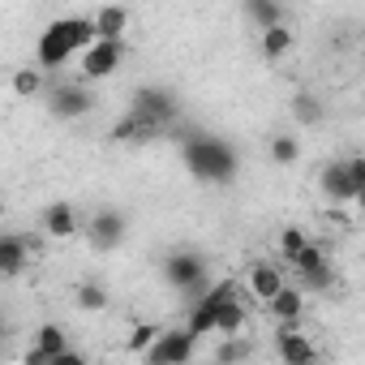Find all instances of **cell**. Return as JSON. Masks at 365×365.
<instances>
[{"label": "cell", "instance_id": "obj_25", "mask_svg": "<svg viewBox=\"0 0 365 365\" xmlns=\"http://www.w3.org/2000/svg\"><path fill=\"white\" fill-rule=\"evenodd\" d=\"M271 159H275L279 168H292V163L301 159V142H297L292 133H275V138H271Z\"/></svg>", "mask_w": 365, "mask_h": 365}, {"label": "cell", "instance_id": "obj_24", "mask_svg": "<svg viewBox=\"0 0 365 365\" xmlns=\"http://www.w3.org/2000/svg\"><path fill=\"white\" fill-rule=\"evenodd\" d=\"M159 331H163V327H155V322H138V327L129 331V339H125V352H129V356H146V348L159 339Z\"/></svg>", "mask_w": 365, "mask_h": 365}, {"label": "cell", "instance_id": "obj_27", "mask_svg": "<svg viewBox=\"0 0 365 365\" xmlns=\"http://www.w3.org/2000/svg\"><path fill=\"white\" fill-rule=\"evenodd\" d=\"M297 279H301V288H305V292H327V288L335 284V267H331V262H322V267L297 271Z\"/></svg>", "mask_w": 365, "mask_h": 365}, {"label": "cell", "instance_id": "obj_3", "mask_svg": "<svg viewBox=\"0 0 365 365\" xmlns=\"http://www.w3.org/2000/svg\"><path fill=\"white\" fill-rule=\"evenodd\" d=\"M129 108L163 138V133H172L176 125H180V99L168 91V86H155V82H146V86H133V95H129Z\"/></svg>", "mask_w": 365, "mask_h": 365}, {"label": "cell", "instance_id": "obj_28", "mask_svg": "<svg viewBox=\"0 0 365 365\" xmlns=\"http://www.w3.org/2000/svg\"><path fill=\"white\" fill-rule=\"evenodd\" d=\"M322 262H331V258H327V250H322L318 241H309V245L292 258V271H309V267H322Z\"/></svg>", "mask_w": 365, "mask_h": 365}, {"label": "cell", "instance_id": "obj_14", "mask_svg": "<svg viewBox=\"0 0 365 365\" xmlns=\"http://www.w3.org/2000/svg\"><path fill=\"white\" fill-rule=\"evenodd\" d=\"M284 284H288V279H284V267L271 262V258H258V262H250V271H245V288H250L262 305H267Z\"/></svg>", "mask_w": 365, "mask_h": 365}, {"label": "cell", "instance_id": "obj_13", "mask_svg": "<svg viewBox=\"0 0 365 365\" xmlns=\"http://www.w3.org/2000/svg\"><path fill=\"white\" fill-rule=\"evenodd\" d=\"M31 262H35L31 237H22V232H5V237H0V275H5V279H18Z\"/></svg>", "mask_w": 365, "mask_h": 365}, {"label": "cell", "instance_id": "obj_10", "mask_svg": "<svg viewBox=\"0 0 365 365\" xmlns=\"http://www.w3.org/2000/svg\"><path fill=\"white\" fill-rule=\"evenodd\" d=\"M125 232H129V220H125V211H116V207L95 211L91 224H86V241H91L95 254H112V250L125 241Z\"/></svg>", "mask_w": 365, "mask_h": 365}, {"label": "cell", "instance_id": "obj_12", "mask_svg": "<svg viewBox=\"0 0 365 365\" xmlns=\"http://www.w3.org/2000/svg\"><path fill=\"white\" fill-rule=\"evenodd\" d=\"M39 228H43V237H52V241H73L78 232H86V224H82V215H78L73 202H52V207H43Z\"/></svg>", "mask_w": 365, "mask_h": 365}, {"label": "cell", "instance_id": "obj_19", "mask_svg": "<svg viewBox=\"0 0 365 365\" xmlns=\"http://www.w3.org/2000/svg\"><path fill=\"white\" fill-rule=\"evenodd\" d=\"M292 120H297V125L318 129V125L327 120V103H322L314 91H297V95H292Z\"/></svg>", "mask_w": 365, "mask_h": 365}, {"label": "cell", "instance_id": "obj_15", "mask_svg": "<svg viewBox=\"0 0 365 365\" xmlns=\"http://www.w3.org/2000/svg\"><path fill=\"white\" fill-rule=\"evenodd\" d=\"M69 348V335H65V327H56V322H43L39 327V335H35V344H31V352H26V361L31 365H52L61 352Z\"/></svg>", "mask_w": 365, "mask_h": 365}, {"label": "cell", "instance_id": "obj_31", "mask_svg": "<svg viewBox=\"0 0 365 365\" xmlns=\"http://www.w3.org/2000/svg\"><path fill=\"white\" fill-rule=\"evenodd\" d=\"M361 69H365V43H361Z\"/></svg>", "mask_w": 365, "mask_h": 365}, {"label": "cell", "instance_id": "obj_9", "mask_svg": "<svg viewBox=\"0 0 365 365\" xmlns=\"http://www.w3.org/2000/svg\"><path fill=\"white\" fill-rule=\"evenodd\" d=\"M78 65H82V78H86V82L112 78V73L125 65V39H95V43L78 56Z\"/></svg>", "mask_w": 365, "mask_h": 365}, {"label": "cell", "instance_id": "obj_26", "mask_svg": "<svg viewBox=\"0 0 365 365\" xmlns=\"http://www.w3.org/2000/svg\"><path fill=\"white\" fill-rule=\"evenodd\" d=\"M305 245H309V232H305V228H297V224H288V228L279 232V262H292Z\"/></svg>", "mask_w": 365, "mask_h": 365}, {"label": "cell", "instance_id": "obj_17", "mask_svg": "<svg viewBox=\"0 0 365 365\" xmlns=\"http://www.w3.org/2000/svg\"><path fill=\"white\" fill-rule=\"evenodd\" d=\"M241 9H245V18H250L258 31L288 22V9H284V0H241Z\"/></svg>", "mask_w": 365, "mask_h": 365}, {"label": "cell", "instance_id": "obj_1", "mask_svg": "<svg viewBox=\"0 0 365 365\" xmlns=\"http://www.w3.org/2000/svg\"><path fill=\"white\" fill-rule=\"evenodd\" d=\"M180 163H185V172L198 185H232L237 172H241V159H237L232 142L220 138V133H207V129L180 133Z\"/></svg>", "mask_w": 365, "mask_h": 365}, {"label": "cell", "instance_id": "obj_7", "mask_svg": "<svg viewBox=\"0 0 365 365\" xmlns=\"http://www.w3.org/2000/svg\"><path fill=\"white\" fill-rule=\"evenodd\" d=\"M194 356H198V335L190 327H180V331H159V339L146 348L142 361H150V365H185Z\"/></svg>", "mask_w": 365, "mask_h": 365}, {"label": "cell", "instance_id": "obj_16", "mask_svg": "<svg viewBox=\"0 0 365 365\" xmlns=\"http://www.w3.org/2000/svg\"><path fill=\"white\" fill-rule=\"evenodd\" d=\"M267 314H271V322H301L305 318V288L297 284H284L271 301H267Z\"/></svg>", "mask_w": 365, "mask_h": 365}, {"label": "cell", "instance_id": "obj_30", "mask_svg": "<svg viewBox=\"0 0 365 365\" xmlns=\"http://www.w3.org/2000/svg\"><path fill=\"white\" fill-rule=\"evenodd\" d=\"M348 163H352V176H356V185H361V194H365V155H352Z\"/></svg>", "mask_w": 365, "mask_h": 365}, {"label": "cell", "instance_id": "obj_11", "mask_svg": "<svg viewBox=\"0 0 365 365\" xmlns=\"http://www.w3.org/2000/svg\"><path fill=\"white\" fill-rule=\"evenodd\" d=\"M275 356L288 365H309V361H318V348L309 344L301 322H275Z\"/></svg>", "mask_w": 365, "mask_h": 365}, {"label": "cell", "instance_id": "obj_6", "mask_svg": "<svg viewBox=\"0 0 365 365\" xmlns=\"http://www.w3.org/2000/svg\"><path fill=\"white\" fill-rule=\"evenodd\" d=\"M318 190H322V198L335 202V207L365 202V194H361V185H356V176H352V163H348V159L322 163V172H318Z\"/></svg>", "mask_w": 365, "mask_h": 365}, {"label": "cell", "instance_id": "obj_18", "mask_svg": "<svg viewBox=\"0 0 365 365\" xmlns=\"http://www.w3.org/2000/svg\"><path fill=\"white\" fill-rule=\"evenodd\" d=\"M129 9L125 5H99L95 9V26H99V39H125L129 31Z\"/></svg>", "mask_w": 365, "mask_h": 365}, {"label": "cell", "instance_id": "obj_23", "mask_svg": "<svg viewBox=\"0 0 365 365\" xmlns=\"http://www.w3.org/2000/svg\"><path fill=\"white\" fill-rule=\"evenodd\" d=\"M108 301H112V297H108V288H103V284H95V279H82V284L73 288V305H78V309H86V314H103V309H108Z\"/></svg>", "mask_w": 365, "mask_h": 365}, {"label": "cell", "instance_id": "obj_21", "mask_svg": "<svg viewBox=\"0 0 365 365\" xmlns=\"http://www.w3.org/2000/svg\"><path fill=\"white\" fill-rule=\"evenodd\" d=\"M14 95L18 99H35V95H48V73L39 65H22L14 73Z\"/></svg>", "mask_w": 365, "mask_h": 365}, {"label": "cell", "instance_id": "obj_29", "mask_svg": "<svg viewBox=\"0 0 365 365\" xmlns=\"http://www.w3.org/2000/svg\"><path fill=\"white\" fill-rule=\"evenodd\" d=\"M245 352H250V348H245V344H237V335H232V344H224L215 356H220V361H237V356H245Z\"/></svg>", "mask_w": 365, "mask_h": 365}, {"label": "cell", "instance_id": "obj_4", "mask_svg": "<svg viewBox=\"0 0 365 365\" xmlns=\"http://www.w3.org/2000/svg\"><path fill=\"white\" fill-rule=\"evenodd\" d=\"M207 258L198 254V250H172L168 258H163V279H168V288H176V292H185V297H198L202 288H207Z\"/></svg>", "mask_w": 365, "mask_h": 365}, {"label": "cell", "instance_id": "obj_20", "mask_svg": "<svg viewBox=\"0 0 365 365\" xmlns=\"http://www.w3.org/2000/svg\"><path fill=\"white\" fill-rule=\"evenodd\" d=\"M245 327H250V309L241 305V292H237V297H228V301H224V309H220V322H215V335L232 339V335H241Z\"/></svg>", "mask_w": 365, "mask_h": 365}, {"label": "cell", "instance_id": "obj_8", "mask_svg": "<svg viewBox=\"0 0 365 365\" xmlns=\"http://www.w3.org/2000/svg\"><path fill=\"white\" fill-rule=\"evenodd\" d=\"M43 99H48V112L56 120H82L95 112V95L82 82H56V86H48Z\"/></svg>", "mask_w": 365, "mask_h": 365}, {"label": "cell", "instance_id": "obj_5", "mask_svg": "<svg viewBox=\"0 0 365 365\" xmlns=\"http://www.w3.org/2000/svg\"><path fill=\"white\" fill-rule=\"evenodd\" d=\"M241 288H237V279H220V284H211L198 301H194V309H190V318H185V327L202 339V335H215V322H220V309H224V301L228 297H237Z\"/></svg>", "mask_w": 365, "mask_h": 365}, {"label": "cell", "instance_id": "obj_2", "mask_svg": "<svg viewBox=\"0 0 365 365\" xmlns=\"http://www.w3.org/2000/svg\"><path fill=\"white\" fill-rule=\"evenodd\" d=\"M99 39V26H95V14H73V18H61L52 22L39 39H35V65L43 73H61L73 56H82L91 43Z\"/></svg>", "mask_w": 365, "mask_h": 365}, {"label": "cell", "instance_id": "obj_22", "mask_svg": "<svg viewBox=\"0 0 365 365\" xmlns=\"http://www.w3.org/2000/svg\"><path fill=\"white\" fill-rule=\"evenodd\" d=\"M292 43H297V39H292V26H288V22H279V26H267V31H262V56H267V61L288 56V52H292Z\"/></svg>", "mask_w": 365, "mask_h": 365}]
</instances>
